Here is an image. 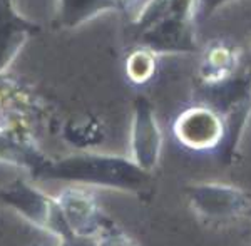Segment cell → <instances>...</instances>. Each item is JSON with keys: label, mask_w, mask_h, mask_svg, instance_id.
<instances>
[{"label": "cell", "mask_w": 251, "mask_h": 246, "mask_svg": "<svg viewBox=\"0 0 251 246\" xmlns=\"http://www.w3.org/2000/svg\"><path fill=\"white\" fill-rule=\"evenodd\" d=\"M143 177L141 168L121 158L97 154L69 156L50 161L37 179L69 181L80 184H97L111 188H134Z\"/></svg>", "instance_id": "obj_1"}, {"label": "cell", "mask_w": 251, "mask_h": 246, "mask_svg": "<svg viewBox=\"0 0 251 246\" xmlns=\"http://www.w3.org/2000/svg\"><path fill=\"white\" fill-rule=\"evenodd\" d=\"M0 201L15 209L24 220L35 228L52 233L62 241L74 240L71 228L62 215L57 199L47 196L24 179L12 181L9 186L0 189Z\"/></svg>", "instance_id": "obj_2"}, {"label": "cell", "mask_w": 251, "mask_h": 246, "mask_svg": "<svg viewBox=\"0 0 251 246\" xmlns=\"http://www.w3.org/2000/svg\"><path fill=\"white\" fill-rule=\"evenodd\" d=\"M57 203L74 236H91L104 229V220L99 215L94 197L84 189H64Z\"/></svg>", "instance_id": "obj_3"}, {"label": "cell", "mask_w": 251, "mask_h": 246, "mask_svg": "<svg viewBox=\"0 0 251 246\" xmlns=\"http://www.w3.org/2000/svg\"><path fill=\"white\" fill-rule=\"evenodd\" d=\"M37 32V24L17 14L14 0H0V72L14 62L25 40Z\"/></svg>", "instance_id": "obj_4"}, {"label": "cell", "mask_w": 251, "mask_h": 246, "mask_svg": "<svg viewBox=\"0 0 251 246\" xmlns=\"http://www.w3.org/2000/svg\"><path fill=\"white\" fill-rule=\"evenodd\" d=\"M0 163L25 168L34 177H39L40 171L50 161L24 132L0 129Z\"/></svg>", "instance_id": "obj_5"}, {"label": "cell", "mask_w": 251, "mask_h": 246, "mask_svg": "<svg viewBox=\"0 0 251 246\" xmlns=\"http://www.w3.org/2000/svg\"><path fill=\"white\" fill-rule=\"evenodd\" d=\"M159 136L152 124L151 114L146 107L137 109V118L134 126V158L136 166L149 168L154 164L157 154Z\"/></svg>", "instance_id": "obj_6"}, {"label": "cell", "mask_w": 251, "mask_h": 246, "mask_svg": "<svg viewBox=\"0 0 251 246\" xmlns=\"http://www.w3.org/2000/svg\"><path fill=\"white\" fill-rule=\"evenodd\" d=\"M121 0H60V24L75 27L107 9H117Z\"/></svg>", "instance_id": "obj_7"}, {"label": "cell", "mask_w": 251, "mask_h": 246, "mask_svg": "<svg viewBox=\"0 0 251 246\" xmlns=\"http://www.w3.org/2000/svg\"><path fill=\"white\" fill-rule=\"evenodd\" d=\"M97 246H132V245L123 233L116 231V229L104 228L100 231V238L97 241Z\"/></svg>", "instance_id": "obj_8"}, {"label": "cell", "mask_w": 251, "mask_h": 246, "mask_svg": "<svg viewBox=\"0 0 251 246\" xmlns=\"http://www.w3.org/2000/svg\"><path fill=\"white\" fill-rule=\"evenodd\" d=\"M62 246H75V245H74V240H67V241H62Z\"/></svg>", "instance_id": "obj_9"}]
</instances>
